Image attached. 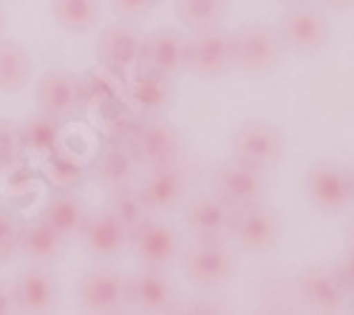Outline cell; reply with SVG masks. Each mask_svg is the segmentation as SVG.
<instances>
[{
    "label": "cell",
    "instance_id": "f35d334b",
    "mask_svg": "<svg viewBox=\"0 0 354 315\" xmlns=\"http://www.w3.org/2000/svg\"><path fill=\"white\" fill-rule=\"evenodd\" d=\"M278 3H286V6H301V3H309V0H278Z\"/></svg>",
    "mask_w": 354,
    "mask_h": 315
},
{
    "label": "cell",
    "instance_id": "4316f807",
    "mask_svg": "<svg viewBox=\"0 0 354 315\" xmlns=\"http://www.w3.org/2000/svg\"><path fill=\"white\" fill-rule=\"evenodd\" d=\"M227 15V0H176V17L190 32L221 26Z\"/></svg>",
    "mask_w": 354,
    "mask_h": 315
},
{
    "label": "cell",
    "instance_id": "5bb4252c",
    "mask_svg": "<svg viewBox=\"0 0 354 315\" xmlns=\"http://www.w3.org/2000/svg\"><path fill=\"white\" fill-rule=\"evenodd\" d=\"M306 190H309L312 202L320 210H329V213H340L351 202L346 170L337 168L335 162H317V165H312L309 177H306Z\"/></svg>",
    "mask_w": 354,
    "mask_h": 315
},
{
    "label": "cell",
    "instance_id": "d6a6232c",
    "mask_svg": "<svg viewBox=\"0 0 354 315\" xmlns=\"http://www.w3.org/2000/svg\"><path fill=\"white\" fill-rule=\"evenodd\" d=\"M153 6H156V0H111V9L120 17H128V20L147 15Z\"/></svg>",
    "mask_w": 354,
    "mask_h": 315
},
{
    "label": "cell",
    "instance_id": "5b68a950",
    "mask_svg": "<svg viewBox=\"0 0 354 315\" xmlns=\"http://www.w3.org/2000/svg\"><path fill=\"white\" fill-rule=\"evenodd\" d=\"M185 69L198 77H221L232 69L230 60V35L221 26L190 32L185 40Z\"/></svg>",
    "mask_w": 354,
    "mask_h": 315
},
{
    "label": "cell",
    "instance_id": "6da1fadb",
    "mask_svg": "<svg viewBox=\"0 0 354 315\" xmlns=\"http://www.w3.org/2000/svg\"><path fill=\"white\" fill-rule=\"evenodd\" d=\"M283 43L278 28L267 23H244L230 35V60L232 69L244 74H270L281 63Z\"/></svg>",
    "mask_w": 354,
    "mask_h": 315
},
{
    "label": "cell",
    "instance_id": "30bf717a",
    "mask_svg": "<svg viewBox=\"0 0 354 315\" xmlns=\"http://www.w3.org/2000/svg\"><path fill=\"white\" fill-rule=\"evenodd\" d=\"M128 242L133 244L136 259L145 267H159L162 270V267L173 264L176 255H179V233H176L170 224L156 222L151 216L133 227V231L128 233Z\"/></svg>",
    "mask_w": 354,
    "mask_h": 315
},
{
    "label": "cell",
    "instance_id": "277c9868",
    "mask_svg": "<svg viewBox=\"0 0 354 315\" xmlns=\"http://www.w3.org/2000/svg\"><path fill=\"white\" fill-rule=\"evenodd\" d=\"M213 182H216V196L230 208L255 205V202H263V196H267V177H263V170L244 165L232 156L216 168Z\"/></svg>",
    "mask_w": 354,
    "mask_h": 315
},
{
    "label": "cell",
    "instance_id": "4fadbf2b",
    "mask_svg": "<svg viewBox=\"0 0 354 315\" xmlns=\"http://www.w3.org/2000/svg\"><path fill=\"white\" fill-rule=\"evenodd\" d=\"M348 290L335 270L329 267H309L298 276V298L317 312H337L346 304Z\"/></svg>",
    "mask_w": 354,
    "mask_h": 315
},
{
    "label": "cell",
    "instance_id": "60d3db41",
    "mask_svg": "<svg viewBox=\"0 0 354 315\" xmlns=\"http://www.w3.org/2000/svg\"><path fill=\"white\" fill-rule=\"evenodd\" d=\"M0 32H3V15H0Z\"/></svg>",
    "mask_w": 354,
    "mask_h": 315
},
{
    "label": "cell",
    "instance_id": "ffe728a7",
    "mask_svg": "<svg viewBox=\"0 0 354 315\" xmlns=\"http://www.w3.org/2000/svg\"><path fill=\"white\" fill-rule=\"evenodd\" d=\"M139 190L145 196V205L151 208V213L173 210L185 199V177H182L179 165L151 168L145 182L139 185Z\"/></svg>",
    "mask_w": 354,
    "mask_h": 315
},
{
    "label": "cell",
    "instance_id": "ab89813d",
    "mask_svg": "<svg viewBox=\"0 0 354 315\" xmlns=\"http://www.w3.org/2000/svg\"><path fill=\"white\" fill-rule=\"evenodd\" d=\"M348 247H351V250H354V224H351V227H348Z\"/></svg>",
    "mask_w": 354,
    "mask_h": 315
},
{
    "label": "cell",
    "instance_id": "ba28073f",
    "mask_svg": "<svg viewBox=\"0 0 354 315\" xmlns=\"http://www.w3.org/2000/svg\"><path fill=\"white\" fill-rule=\"evenodd\" d=\"M80 307L85 312H120L125 309L128 301V278L120 276L116 270L108 267H97V270H88L80 278Z\"/></svg>",
    "mask_w": 354,
    "mask_h": 315
},
{
    "label": "cell",
    "instance_id": "44dd1931",
    "mask_svg": "<svg viewBox=\"0 0 354 315\" xmlns=\"http://www.w3.org/2000/svg\"><path fill=\"white\" fill-rule=\"evenodd\" d=\"M66 247V236H60L54 227L40 216L35 222L20 224V239H17V250H23L28 259L37 264H48L57 262L60 253Z\"/></svg>",
    "mask_w": 354,
    "mask_h": 315
},
{
    "label": "cell",
    "instance_id": "d4e9b609",
    "mask_svg": "<svg viewBox=\"0 0 354 315\" xmlns=\"http://www.w3.org/2000/svg\"><path fill=\"white\" fill-rule=\"evenodd\" d=\"M43 219L60 236L71 239V236H80L82 224L88 219V210H85V205L80 202V199L71 196V193H51L46 199V205H43Z\"/></svg>",
    "mask_w": 354,
    "mask_h": 315
},
{
    "label": "cell",
    "instance_id": "ac0fdd59",
    "mask_svg": "<svg viewBox=\"0 0 354 315\" xmlns=\"http://www.w3.org/2000/svg\"><path fill=\"white\" fill-rule=\"evenodd\" d=\"M80 236H82L85 250L91 255H97V259H111V255L122 253V247L128 244V227L111 210H102V213H94L85 219Z\"/></svg>",
    "mask_w": 354,
    "mask_h": 315
},
{
    "label": "cell",
    "instance_id": "7a4b0ae2",
    "mask_svg": "<svg viewBox=\"0 0 354 315\" xmlns=\"http://www.w3.org/2000/svg\"><path fill=\"white\" fill-rule=\"evenodd\" d=\"M125 145L133 154L136 165H145L147 170L179 165L185 156V145H182L179 131H176L170 123H159V120L136 125L125 136Z\"/></svg>",
    "mask_w": 354,
    "mask_h": 315
},
{
    "label": "cell",
    "instance_id": "52a82bcc",
    "mask_svg": "<svg viewBox=\"0 0 354 315\" xmlns=\"http://www.w3.org/2000/svg\"><path fill=\"white\" fill-rule=\"evenodd\" d=\"M35 94H37V105L43 114L66 123L82 105V82L66 69H48L40 74Z\"/></svg>",
    "mask_w": 354,
    "mask_h": 315
},
{
    "label": "cell",
    "instance_id": "8fae6325",
    "mask_svg": "<svg viewBox=\"0 0 354 315\" xmlns=\"http://www.w3.org/2000/svg\"><path fill=\"white\" fill-rule=\"evenodd\" d=\"M230 236L239 242L244 250H252V253L270 250L278 242V219H275V213L263 202L232 208Z\"/></svg>",
    "mask_w": 354,
    "mask_h": 315
},
{
    "label": "cell",
    "instance_id": "484cf974",
    "mask_svg": "<svg viewBox=\"0 0 354 315\" xmlns=\"http://www.w3.org/2000/svg\"><path fill=\"white\" fill-rule=\"evenodd\" d=\"M60 120L48 117V114H35L28 117L20 128V148L23 151H32V154H51L54 148H60Z\"/></svg>",
    "mask_w": 354,
    "mask_h": 315
},
{
    "label": "cell",
    "instance_id": "d590c367",
    "mask_svg": "<svg viewBox=\"0 0 354 315\" xmlns=\"http://www.w3.org/2000/svg\"><path fill=\"white\" fill-rule=\"evenodd\" d=\"M182 312H201V315H210V312H224V307L216 301V298H196L193 304H187V307H182Z\"/></svg>",
    "mask_w": 354,
    "mask_h": 315
},
{
    "label": "cell",
    "instance_id": "83f0119b",
    "mask_svg": "<svg viewBox=\"0 0 354 315\" xmlns=\"http://www.w3.org/2000/svg\"><path fill=\"white\" fill-rule=\"evenodd\" d=\"M108 210H111L116 219H120V222L128 227V233L133 231L136 224H142L147 216H151V208L145 205L142 190H139V188H133L131 182L111 188V202H108Z\"/></svg>",
    "mask_w": 354,
    "mask_h": 315
},
{
    "label": "cell",
    "instance_id": "8992f818",
    "mask_svg": "<svg viewBox=\"0 0 354 315\" xmlns=\"http://www.w3.org/2000/svg\"><path fill=\"white\" fill-rule=\"evenodd\" d=\"M275 28H278V37H281L283 48L301 51V54H315L320 48H326V43H329L326 17H323L317 9H309L304 3L292 6Z\"/></svg>",
    "mask_w": 354,
    "mask_h": 315
},
{
    "label": "cell",
    "instance_id": "836d02e7",
    "mask_svg": "<svg viewBox=\"0 0 354 315\" xmlns=\"http://www.w3.org/2000/svg\"><path fill=\"white\" fill-rule=\"evenodd\" d=\"M335 273L340 276L343 287H346L348 293H354V250H351V247H348V253L340 259V264L335 267Z\"/></svg>",
    "mask_w": 354,
    "mask_h": 315
},
{
    "label": "cell",
    "instance_id": "9a60e30c",
    "mask_svg": "<svg viewBox=\"0 0 354 315\" xmlns=\"http://www.w3.org/2000/svg\"><path fill=\"white\" fill-rule=\"evenodd\" d=\"M128 301L139 312H170L176 309L173 284L162 276L159 267H145L136 270L128 278Z\"/></svg>",
    "mask_w": 354,
    "mask_h": 315
},
{
    "label": "cell",
    "instance_id": "e575fe53",
    "mask_svg": "<svg viewBox=\"0 0 354 315\" xmlns=\"http://www.w3.org/2000/svg\"><path fill=\"white\" fill-rule=\"evenodd\" d=\"M9 312H20L17 309V293H15V284L0 281V315H9Z\"/></svg>",
    "mask_w": 354,
    "mask_h": 315
},
{
    "label": "cell",
    "instance_id": "3957f363",
    "mask_svg": "<svg viewBox=\"0 0 354 315\" xmlns=\"http://www.w3.org/2000/svg\"><path fill=\"white\" fill-rule=\"evenodd\" d=\"M230 156L244 165L270 170L283 159V131L272 123L252 120L232 131L230 139Z\"/></svg>",
    "mask_w": 354,
    "mask_h": 315
},
{
    "label": "cell",
    "instance_id": "e0dca14e",
    "mask_svg": "<svg viewBox=\"0 0 354 315\" xmlns=\"http://www.w3.org/2000/svg\"><path fill=\"white\" fill-rule=\"evenodd\" d=\"M230 216L232 208L218 196H201L187 205L185 224L190 227L196 242H224V236L230 233Z\"/></svg>",
    "mask_w": 354,
    "mask_h": 315
},
{
    "label": "cell",
    "instance_id": "9c48e42d",
    "mask_svg": "<svg viewBox=\"0 0 354 315\" xmlns=\"http://www.w3.org/2000/svg\"><path fill=\"white\" fill-rule=\"evenodd\" d=\"M182 267L198 287H221L235 270V259L224 247V242H196L182 255Z\"/></svg>",
    "mask_w": 354,
    "mask_h": 315
},
{
    "label": "cell",
    "instance_id": "f546056e",
    "mask_svg": "<svg viewBox=\"0 0 354 315\" xmlns=\"http://www.w3.org/2000/svg\"><path fill=\"white\" fill-rule=\"evenodd\" d=\"M46 174L57 188H77L85 177V165L80 159H74L71 154H63L60 148H54L51 154H46Z\"/></svg>",
    "mask_w": 354,
    "mask_h": 315
},
{
    "label": "cell",
    "instance_id": "f1b7e54d",
    "mask_svg": "<svg viewBox=\"0 0 354 315\" xmlns=\"http://www.w3.org/2000/svg\"><path fill=\"white\" fill-rule=\"evenodd\" d=\"M51 15L66 32H88L100 20V0H51Z\"/></svg>",
    "mask_w": 354,
    "mask_h": 315
},
{
    "label": "cell",
    "instance_id": "603a6c76",
    "mask_svg": "<svg viewBox=\"0 0 354 315\" xmlns=\"http://www.w3.org/2000/svg\"><path fill=\"white\" fill-rule=\"evenodd\" d=\"M136 170V159L128 151L125 142H108V145L94 156L91 162V174L100 185L105 188H116V185H125L131 182Z\"/></svg>",
    "mask_w": 354,
    "mask_h": 315
},
{
    "label": "cell",
    "instance_id": "1f68e13d",
    "mask_svg": "<svg viewBox=\"0 0 354 315\" xmlns=\"http://www.w3.org/2000/svg\"><path fill=\"white\" fill-rule=\"evenodd\" d=\"M17 239H20V224L9 213L0 210V262H6L17 250Z\"/></svg>",
    "mask_w": 354,
    "mask_h": 315
},
{
    "label": "cell",
    "instance_id": "74e56055",
    "mask_svg": "<svg viewBox=\"0 0 354 315\" xmlns=\"http://www.w3.org/2000/svg\"><path fill=\"white\" fill-rule=\"evenodd\" d=\"M346 179H348V193H351V202H354V165H348Z\"/></svg>",
    "mask_w": 354,
    "mask_h": 315
},
{
    "label": "cell",
    "instance_id": "d6986e66",
    "mask_svg": "<svg viewBox=\"0 0 354 315\" xmlns=\"http://www.w3.org/2000/svg\"><path fill=\"white\" fill-rule=\"evenodd\" d=\"M15 293H17V309L20 312H51L57 307V281L48 270L43 267H26L17 281H15Z\"/></svg>",
    "mask_w": 354,
    "mask_h": 315
},
{
    "label": "cell",
    "instance_id": "7402d4cb",
    "mask_svg": "<svg viewBox=\"0 0 354 315\" xmlns=\"http://www.w3.org/2000/svg\"><path fill=\"white\" fill-rule=\"evenodd\" d=\"M128 97L142 111H151V114L153 111H162L173 100V77L170 74H162V71L142 69L128 82Z\"/></svg>",
    "mask_w": 354,
    "mask_h": 315
},
{
    "label": "cell",
    "instance_id": "4dcf8cb0",
    "mask_svg": "<svg viewBox=\"0 0 354 315\" xmlns=\"http://www.w3.org/2000/svg\"><path fill=\"white\" fill-rule=\"evenodd\" d=\"M20 128L6 120V117H0V170H6L17 162L20 156Z\"/></svg>",
    "mask_w": 354,
    "mask_h": 315
},
{
    "label": "cell",
    "instance_id": "2e32d148",
    "mask_svg": "<svg viewBox=\"0 0 354 315\" xmlns=\"http://www.w3.org/2000/svg\"><path fill=\"white\" fill-rule=\"evenodd\" d=\"M139 66L162 71V74H176L185 69V37L176 28H156L147 37H142V54Z\"/></svg>",
    "mask_w": 354,
    "mask_h": 315
},
{
    "label": "cell",
    "instance_id": "7c38bea8",
    "mask_svg": "<svg viewBox=\"0 0 354 315\" xmlns=\"http://www.w3.org/2000/svg\"><path fill=\"white\" fill-rule=\"evenodd\" d=\"M142 54V35L128 20H116L102 28L97 40V57L113 71H131L139 66Z\"/></svg>",
    "mask_w": 354,
    "mask_h": 315
},
{
    "label": "cell",
    "instance_id": "cb8c5ba5",
    "mask_svg": "<svg viewBox=\"0 0 354 315\" xmlns=\"http://www.w3.org/2000/svg\"><path fill=\"white\" fill-rule=\"evenodd\" d=\"M35 74L32 54H28L20 43L0 40V91L3 94H17L23 91L28 80Z\"/></svg>",
    "mask_w": 354,
    "mask_h": 315
},
{
    "label": "cell",
    "instance_id": "8d00e7d4",
    "mask_svg": "<svg viewBox=\"0 0 354 315\" xmlns=\"http://www.w3.org/2000/svg\"><path fill=\"white\" fill-rule=\"evenodd\" d=\"M323 6L329 9H337V12H346V9H354V0H320Z\"/></svg>",
    "mask_w": 354,
    "mask_h": 315
}]
</instances>
